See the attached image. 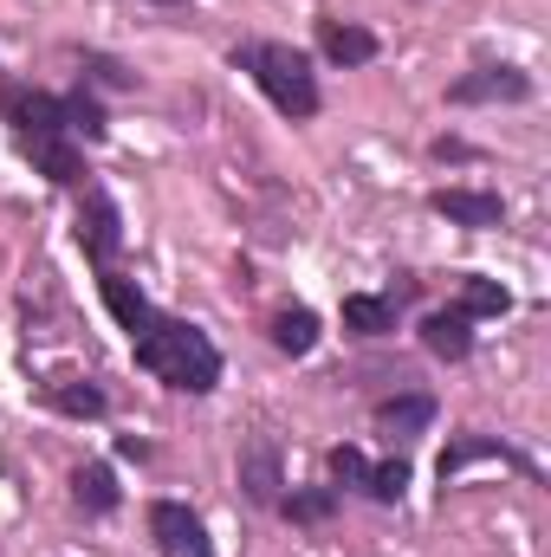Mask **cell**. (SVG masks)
Wrapping results in <instances>:
<instances>
[{"mask_svg":"<svg viewBox=\"0 0 551 557\" xmlns=\"http://www.w3.org/2000/svg\"><path fill=\"white\" fill-rule=\"evenodd\" d=\"M454 311H467V318H500V311H513V292L500 285V278L487 273H467L461 278V305Z\"/></svg>","mask_w":551,"mask_h":557,"instance_id":"ac0fdd59","label":"cell"},{"mask_svg":"<svg viewBox=\"0 0 551 557\" xmlns=\"http://www.w3.org/2000/svg\"><path fill=\"white\" fill-rule=\"evenodd\" d=\"M532 78L519 65H474L467 78L448 85V104H526Z\"/></svg>","mask_w":551,"mask_h":557,"instance_id":"8992f818","label":"cell"},{"mask_svg":"<svg viewBox=\"0 0 551 557\" xmlns=\"http://www.w3.org/2000/svg\"><path fill=\"white\" fill-rule=\"evenodd\" d=\"M118 454H124V460H143V454H149V441H137V434H124V441H118Z\"/></svg>","mask_w":551,"mask_h":557,"instance_id":"d4e9b609","label":"cell"},{"mask_svg":"<svg viewBox=\"0 0 551 557\" xmlns=\"http://www.w3.org/2000/svg\"><path fill=\"white\" fill-rule=\"evenodd\" d=\"M241 493H247V506H260V512H273L279 506L285 473H279V447L273 441H247V447H241Z\"/></svg>","mask_w":551,"mask_h":557,"instance_id":"52a82bcc","label":"cell"},{"mask_svg":"<svg viewBox=\"0 0 551 557\" xmlns=\"http://www.w3.org/2000/svg\"><path fill=\"white\" fill-rule=\"evenodd\" d=\"M149 7H175V0H149Z\"/></svg>","mask_w":551,"mask_h":557,"instance_id":"484cf974","label":"cell"},{"mask_svg":"<svg viewBox=\"0 0 551 557\" xmlns=\"http://www.w3.org/2000/svg\"><path fill=\"white\" fill-rule=\"evenodd\" d=\"M98 292H105V305H111V318H118V324H124L131 337H137L143 324L156 318V305L143 298V285H137V278H124L118 267H98Z\"/></svg>","mask_w":551,"mask_h":557,"instance_id":"8fae6325","label":"cell"},{"mask_svg":"<svg viewBox=\"0 0 551 557\" xmlns=\"http://www.w3.org/2000/svg\"><path fill=\"white\" fill-rule=\"evenodd\" d=\"M434 421V396H421V389H409V396H390V403H377V428L390 434V441H415L421 428Z\"/></svg>","mask_w":551,"mask_h":557,"instance_id":"4fadbf2b","label":"cell"},{"mask_svg":"<svg viewBox=\"0 0 551 557\" xmlns=\"http://www.w3.org/2000/svg\"><path fill=\"white\" fill-rule=\"evenodd\" d=\"M273 344L285 350V357H311V350H318V311H305V305L279 311L273 318Z\"/></svg>","mask_w":551,"mask_h":557,"instance_id":"d6986e66","label":"cell"},{"mask_svg":"<svg viewBox=\"0 0 551 557\" xmlns=\"http://www.w3.org/2000/svg\"><path fill=\"white\" fill-rule=\"evenodd\" d=\"M234 72H247L273 98L279 117H318V78H311V59L298 46H279V39L234 46Z\"/></svg>","mask_w":551,"mask_h":557,"instance_id":"3957f363","label":"cell"},{"mask_svg":"<svg viewBox=\"0 0 551 557\" xmlns=\"http://www.w3.org/2000/svg\"><path fill=\"white\" fill-rule=\"evenodd\" d=\"M396 305H403V298L351 292V298H344V331H351V337H390V331H396Z\"/></svg>","mask_w":551,"mask_h":557,"instance_id":"5bb4252c","label":"cell"},{"mask_svg":"<svg viewBox=\"0 0 551 557\" xmlns=\"http://www.w3.org/2000/svg\"><path fill=\"white\" fill-rule=\"evenodd\" d=\"M7 124H13L20 149L33 156V169L46 182H59V188L85 182V156H78L72 131H65V104L52 91H7Z\"/></svg>","mask_w":551,"mask_h":557,"instance_id":"7a4b0ae2","label":"cell"},{"mask_svg":"<svg viewBox=\"0 0 551 557\" xmlns=\"http://www.w3.org/2000/svg\"><path fill=\"white\" fill-rule=\"evenodd\" d=\"M331 480H338V486H364V480H370L364 447H331Z\"/></svg>","mask_w":551,"mask_h":557,"instance_id":"7402d4cb","label":"cell"},{"mask_svg":"<svg viewBox=\"0 0 551 557\" xmlns=\"http://www.w3.org/2000/svg\"><path fill=\"white\" fill-rule=\"evenodd\" d=\"M59 104H65V131H72V137H105V131H111V124H105V104H98V91H85V85H78V91H65V98H59Z\"/></svg>","mask_w":551,"mask_h":557,"instance_id":"ffe728a7","label":"cell"},{"mask_svg":"<svg viewBox=\"0 0 551 557\" xmlns=\"http://www.w3.org/2000/svg\"><path fill=\"white\" fill-rule=\"evenodd\" d=\"M434 156H441V162H467V156H474V143H461V137H441V143H434Z\"/></svg>","mask_w":551,"mask_h":557,"instance_id":"cb8c5ba5","label":"cell"},{"mask_svg":"<svg viewBox=\"0 0 551 557\" xmlns=\"http://www.w3.org/2000/svg\"><path fill=\"white\" fill-rule=\"evenodd\" d=\"M428 208L441 221H454V227H500L506 221V201L500 195H480V188H434Z\"/></svg>","mask_w":551,"mask_h":557,"instance_id":"9c48e42d","label":"cell"},{"mask_svg":"<svg viewBox=\"0 0 551 557\" xmlns=\"http://www.w3.org/2000/svg\"><path fill=\"white\" fill-rule=\"evenodd\" d=\"M421 344H428L441 363H467V357H474V318L454 311V305H448V311H428V318H421Z\"/></svg>","mask_w":551,"mask_h":557,"instance_id":"30bf717a","label":"cell"},{"mask_svg":"<svg viewBox=\"0 0 551 557\" xmlns=\"http://www.w3.org/2000/svg\"><path fill=\"white\" fill-rule=\"evenodd\" d=\"M85 65H91V78H98V85H131V72H124L118 59H105V52H91Z\"/></svg>","mask_w":551,"mask_h":557,"instance_id":"603a6c76","label":"cell"},{"mask_svg":"<svg viewBox=\"0 0 551 557\" xmlns=\"http://www.w3.org/2000/svg\"><path fill=\"white\" fill-rule=\"evenodd\" d=\"M149 539H156L162 557H215L201 512L182 506V499H156V506H149Z\"/></svg>","mask_w":551,"mask_h":557,"instance_id":"5b68a950","label":"cell"},{"mask_svg":"<svg viewBox=\"0 0 551 557\" xmlns=\"http://www.w3.org/2000/svg\"><path fill=\"white\" fill-rule=\"evenodd\" d=\"M46 403H52L59 416H72V421L105 416V389H98V383H85V376H59V383H46Z\"/></svg>","mask_w":551,"mask_h":557,"instance_id":"2e32d148","label":"cell"},{"mask_svg":"<svg viewBox=\"0 0 551 557\" xmlns=\"http://www.w3.org/2000/svg\"><path fill=\"white\" fill-rule=\"evenodd\" d=\"M72 499H78V512H91V519H105V512H118V473L105 467V460H85L78 473H72Z\"/></svg>","mask_w":551,"mask_h":557,"instance_id":"9a60e30c","label":"cell"},{"mask_svg":"<svg viewBox=\"0 0 551 557\" xmlns=\"http://www.w3.org/2000/svg\"><path fill=\"white\" fill-rule=\"evenodd\" d=\"M318 52L331 65H370L377 59V33L370 26H351V20H318Z\"/></svg>","mask_w":551,"mask_h":557,"instance_id":"7c38bea8","label":"cell"},{"mask_svg":"<svg viewBox=\"0 0 551 557\" xmlns=\"http://www.w3.org/2000/svg\"><path fill=\"white\" fill-rule=\"evenodd\" d=\"M273 512H285L292 525H325L338 512V486H292V493H279Z\"/></svg>","mask_w":551,"mask_h":557,"instance_id":"e0dca14e","label":"cell"},{"mask_svg":"<svg viewBox=\"0 0 551 557\" xmlns=\"http://www.w3.org/2000/svg\"><path fill=\"white\" fill-rule=\"evenodd\" d=\"M364 493H370L377 506H396V499L409 493V460L396 454V460H383V467H370V480H364Z\"/></svg>","mask_w":551,"mask_h":557,"instance_id":"44dd1931","label":"cell"},{"mask_svg":"<svg viewBox=\"0 0 551 557\" xmlns=\"http://www.w3.org/2000/svg\"><path fill=\"white\" fill-rule=\"evenodd\" d=\"M467 460H506V467H519V473H532V460L513 447V441H500V434H461V441H448L441 447V460H434V473H441V486L467 467Z\"/></svg>","mask_w":551,"mask_h":557,"instance_id":"ba28073f","label":"cell"},{"mask_svg":"<svg viewBox=\"0 0 551 557\" xmlns=\"http://www.w3.org/2000/svg\"><path fill=\"white\" fill-rule=\"evenodd\" d=\"M131 344H137V370H149L156 383H169L182 396H215L221 389V350H215V337L201 324L156 311Z\"/></svg>","mask_w":551,"mask_h":557,"instance_id":"6da1fadb","label":"cell"},{"mask_svg":"<svg viewBox=\"0 0 551 557\" xmlns=\"http://www.w3.org/2000/svg\"><path fill=\"white\" fill-rule=\"evenodd\" d=\"M72 234H78V247H85V260H91V267H111V260H118V247H124V214H118V201H111L105 188H85Z\"/></svg>","mask_w":551,"mask_h":557,"instance_id":"277c9868","label":"cell"}]
</instances>
